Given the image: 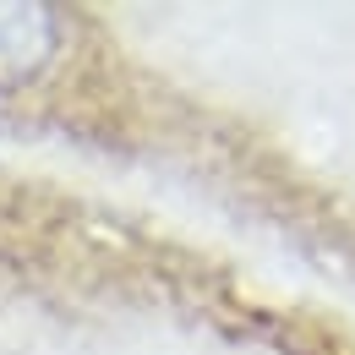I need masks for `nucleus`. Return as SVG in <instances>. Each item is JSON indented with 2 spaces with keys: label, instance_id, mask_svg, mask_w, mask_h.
I'll return each mask as SVG.
<instances>
[{
  "label": "nucleus",
  "instance_id": "f257e3e1",
  "mask_svg": "<svg viewBox=\"0 0 355 355\" xmlns=\"http://www.w3.org/2000/svg\"><path fill=\"white\" fill-rule=\"evenodd\" d=\"M55 55V17L44 6H0V83L44 71Z\"/></svg>",
  "mask_w": 355,
  "mask_h": 355
}]
</instances>
